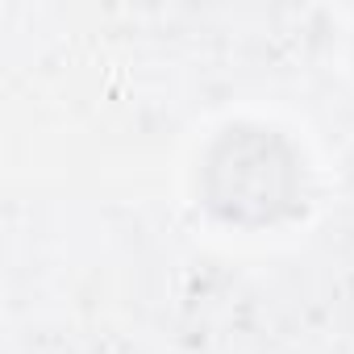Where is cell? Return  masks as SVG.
<instances>
[{
	"mask_svg": "<svg viewBox=\"0 0 354 354\" xmlns=\"http://www.w3.org/2000/svg\"><path fill=\"white\" fill-rule=\"evenodd\" d=\"M201 201L230 225H275L304 209V162L267 125H230L201 162Z\"/></svg>",
	"mask_w": 354,
	"mask_h": 354,
	"instance_id": "6da1fadb",
	"label": "cell"
}]
</instances>
